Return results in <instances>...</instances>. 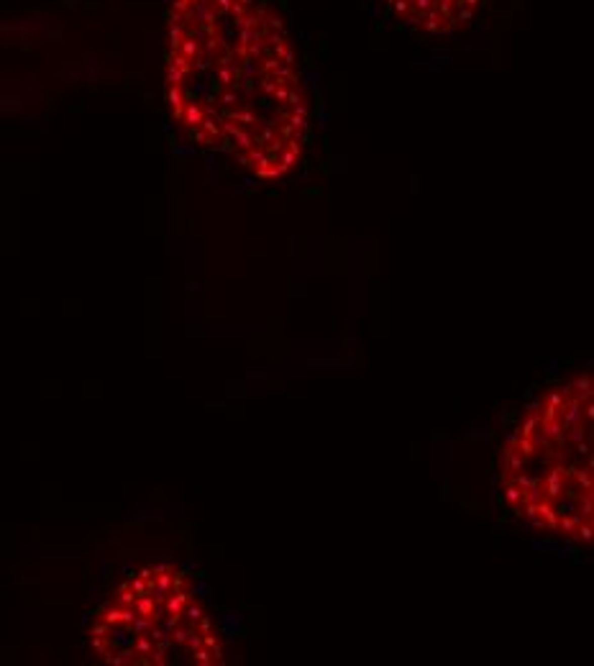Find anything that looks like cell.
Returning a JSON list of instances; mask_svg holds the SVG:
<instances>
[{
	"instance_id": "1",
	"label": "cell",
	"mask_w": 594,
	"mask_h": 666,
	"mask_svg": "<svg viewBox=\"0 0 594 666\" xmlns=\"http://www.w3.org/2000/svg\"><path fill=\"white\" fill-rule=\"evenodd\" d=\"M164 80L190 144L261 182L300 169L310 98L292 33L269 0H172Z\"/></svg>"
},
{
	"instance_id": "2",
	"label": "cell",
	"mask_w": 594,
	"mask_h": 666,
	"mask_svg": "<svg viewBox=\"0 0 594 666\" xmlns=\"http://www.w3.org/2000/svg\"><path fill=\"white\" fill-rule=\"evenodd\" d=\"M594 382L581 372L540 392L502 443L497 492L538 533L586 546L594 533Z\"/></svg>"
},
{
	"instance_id": "3",
	"label": "cell",
	"mask_w": 594,
	"mask_h": 666,
	"mask_svg": "<svg viewBox=\"0 0 594 666\" xmlns=\"http://www.w3.org/2000/svg\"><path fill=\"white\" fill-rule=\"evenodd\" d=\"M90 653L113 666H218L223 638L192 576L172 564L131 571L98 607Z\"/></svg>"
},
{
	"instance_id": "4",
	"label": "cell",
	"mask_w": 594,
	"mask_h": 666,
	"mask_svg": "<svg viewBox=\"0 0 594 666\" xmlns=\"http://www.w3.org/2000/svg\"><path fill=\"white\" fill-rule=\"evenodd\" d=\"M402 26L425 36H451L477 21L487 0H384Z\"/></svg>"
}]
</instances>
